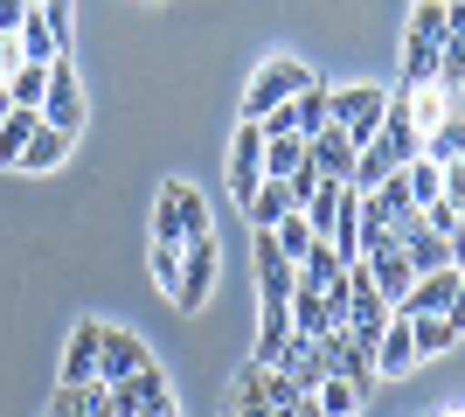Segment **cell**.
Instances as JSON below:
<instances>
[{
	"label": "cell",
	"instance_id": "obj_36",
	"mask_svg": "<svg viewBox=\"0 0 465 417\" xmlns=\"http://www.w3.org/2000/svg\"><path fill=\"white\" fill-rule=\"evenodd\" d=\"M146 272H153V285L167 299H174V285H181V243H153V258H146Z\"/></svg>",
	"mask_w": 465,
	"mask_h": 417
},
{
	"label": "cell",
	"instance_id": "obj_15",
	"mask_svg": "<svg viewBox=\"0 0 465 417\" xmlns=\"http://www.w3.org/2000/svg\"><path fill=\"white\" fill-rule=\"evenodd\" d=\"M272 369H278V376H292V390H299V397H312V390L327 382V355H320V341H306V334H292L285 348H278Z\"/></svg>",
	"mask_w": 465,
	"mask_h": 417
},
{
	"label": "cell",
	"instance_id": "obj_29",
	"mask_svg": "<svg viewBox=\"0 0 465 417\" xmlns=\"http://www.w3.org/2000/svg\"><path fill=\"white\" fill-rule=\"evenodd\" d=\"M396 98L410 104V119H417V133H430V125L451 112V91H438V84H417V91H396Z\"/></svg>",
	"mask_w": 465,
	"mask_h": 417
},
{
	"label": "cell",
	"instance_id": "obj_38",
	"mask_svg": "<svg viewBox=\"0 0 465 417\" xmlns=\"http://www.w3.org/2000/svg\"><path fill=\"white\" fill-rule=\"evenodd\" d=\"M445 167V188H438V202H445L451 216H465V160H438Z\"/></svg>",
	"mask_w": 465,
	"mask_h": 417
},
{
	"label": "cell",
	"instance_id": "obj_43",
	"mask_svg": "<svg viewBox=\"0 0 465 417\" xmlns=\"http://www.w3.org/2000/svg\"><path fill=\"white\" fill-rule=\"evenodd\" d=\"M438 417H465V411H438Z\"/></svg>",
	"mask_w": 465,
	"mask_h": 417
},
{
	"label": "cell",
	"instance_id": "obj_21",
	"mask_svg": "<svg viewBox=\"0 0 465 417\" xmlns=\"http://www.w3.org/2000/svg\"><path fill=\"white\" fill-rule=\"evenodd\" d=\"M63 160H70V139L56 133V125H35V139H28V146H21V174H56Z\"/></svg>",
	"mask_w": 465,
	"mask_h": 417
},
{
	"label": "cell",
	"instance_id": "obj_30",
	"mask_svg": "<svg viewBox=\"0 0 465 417\" xmlns=\"http://www.w3.org/2000/svg\"><path fill=\"white\" fill-rule=\"evenodd\" d=\"M35 125H42V112H21V104L0 119V167H15V160H21V146L35 139Z\"/></svg>",
	"mask_w": 465,
	"mask_h": 417
},
{
	"label": "cell",
	"instance_id": "obj_28",
	"mask_svg": "<svg viewBox=\"0 0 465 417\" xmlns=\"http://www.w3.org/2000/svg\"><path fill=\"white\" fill-rule=\"evenodd\" d=\"M375 209V216H389V223H403L410 209H417V195H410V181H403V167H396V174L382 181V188H369V195H361Z\"/></svg>",
	"mask_w": 465,
	"mask_h": 417
},
{
	"label": "cell",
	"instance_id": "obj_3",
	"mask_svg": "<svg viewBox=\"0 0 465 417\" xmlns=\"http://www.w3.org/2000/svg\"><path fill=\"white\" fill-rule=\"evenodd\" d=\"M306 84H320V77H312V63H299V56H264V63H257V77H251V91H243V119H272L278 104H292Z\"/></svg>",
	"mask_w": 465,
	"mask_h": 417
},
{
	"label": "cell",
	"instance_id": "obj_4",
	"mask_svg": "<svg viewBox=\"0 0 465 417\" xmlns=\"http://www.w3.org/2000/svg\"><path fill=\"white\" fill-rule=\"evenodd\" d=\"M215 278H223V243H215V230H209V237L181 243V285H174V306H181V313H202V306H209V293H215Z\"/></svg>",
	"mask_w": 465,
	"mask_h": 417
},
{
	"label": "cell",
	"instance_id": "obj_14",
	"mask_svg": "<svg viewBox=\"0 0 465 417\" xmlns=\"http://www.w3.org/2000/svg\"><path fill=\"white\" fill-rule=\"evenodd\" d=\"M361 264H369V285L389 299V306H403V293L417 285V264H410V251H403V243H382V251H369Z\"/></svg>",
	"mask_w": 465,
	"mask_h": 417
},
{
	"label": "cell",
	"instance_id": "obj_6",
	"mask_svg": "<svg viewBox=\"0 0 465 417\" xmlns=\"http://www.w3.org/2000/svg\"><path fill=\"white\" fill-rule=\"evenodd\" d=\"M389 119V91L382 84H348V91H333V125L354 139V146H369Z\"/></svg>",
	"mask_w": 465,
	"mask_h": 417
},
{
	"label": "cell",
	"instance_id": "obj_20",
	"mask_svg": "<svg viewBox=\"0 0 465 417\" xmlns=\"http://www.w3.org/2000/svg\"><path fill=\"white\" fill-rule=\"evenodd\" d=\"M49 417H112V390L104 382H56Z\"/></svg>",
	"mask_w": 465,
	"mask_h": 417
},
{
	"label": "cell",
	"instance_id": "obj_26",
	"mask_svg": "<svg viewBox=\"0 0 465 417\" xmlns=\"http://www.w3.org/2000/svg\"><path fill=\"white\" fill-rule=\"evenodd\" d=\"M410 341H417V362H424V355H445L451 341H459V327L445 313H410Z\"/></svg>",
	"mask_w": 465,
	"mask_h": 417
},
{
	"label": "cell",
	"instance_id": "obj_7",
	"mask_svg": "<svg viewBox=\"0 0 465 417\" xmlns=\"http://www.w3.org/2000/svg\"><path fill=\"white\" fill-rule=\"evenodd\" d=\"M84 119H91V112H84L77 63H70V56H56V63H49V98H42V125H56L63 139H77V133H84Z\"/></svg>",
	"mask_w": 465,
	"mask_h": 417
},
{
	"label": "cell",
	"instance_id": "obj_5",
	"mask_svg": "<svg viewBox=\"0 0 465 417\" xmlns=\"http://www.w3.org/2000/svg\"><path fill=\"white\" fill-rule=\"evenodd\" d=\"M104 390H112V417H181L174 390L160 376V362L139 369V376H125V382H104Z\"/></svg>",
	"mask_w": 465,
	"mask_h": 417
},
{
	"label": "cell",
	"instance_id": "obj_44",
	"mask_svg": "<svg viewBox=\"0 0 465 417\" xmlns=\"http://www.w3.org/2000/svg\"><path fill=\"white\" fill-rule=\"evenodd\" d=\"M28 7H49V0H28Z\"/></svg>",
	"mask_w": 465,
	"mask_h": 417
},
{
	"label": "cell",
	"instance_id": "obj_34",
	"mask_svg": "<svg viewBox=\"0 0 465 417\" xmlns=\"http://www.w3.org/2000/svg\"><path fill=\"white\" fill-rule=\"evenodd\" d=\"M403 181H410V195H417V209H430V202H438V188H445V167H438L430 154H417V160L403 167Z\"/></svg>",
	"mask_w": 465,
	"mask_h": 417
},
{
	"label": "cell",
	"instance_id": "obj_40",
	"mask_svg": "<svg viewBox=\"0 0 465 417\" xmlns=\"http://www.w3.org/2000/svg\"><path fill=\"white\" fill-rule=\"evenodd\" d=\"M445 251H451V272H465V216L445 230Z\"/></svg>",
	"mask_w": 465,
	"mask_h": 417
},
{
	"label": "cell",
	"instance_id": "obj_16",
	"mask_svg": "<svg viewBox=\"0 0 465 417\" xmlns=\"http://www.w3.org/2000/svg\"><path fill=\"white\" fill-rule=\"evenodd\" d=\"M97 355H104V320H77L63 348V382H97Z\"/></svg>",
	"mask_w": 465,
	"mask_h": 417
},
{
	"label": "cell",
	"instance_id": "obj_25",
	"mask_svg": "<svg viewBox=\"0 0 465 417\" xmlns=\"http://www.w3.org/2000/svg\"><path fill=\"white\" fill-rule=\"evenodd\" d=\"M42 98H49V63H21L15 77H7V104H21V112H42Z\"/></svg>",
	"mask_w": 465,
	"mask_h": 417
},
{
	"label": "cell",
	"instance_id": "obj_18",
	"mask_svg": "<svg viewBox=\"0 0 465 417\" xmlns=\"http://www.w3.org/2000/svg\"><path fill=\"white\" fill-rule=\"evenodd\" d=\"M417 369V341H410V313H389L382 348H375V376H410Z\"/></svg>",
	"mask_w": 465,
	"mask_h": 417
},
{
	"label": "cell",
	"instance_id": "obj_9",
	"mask_svg": "<svg viewBox=\"0 0 465 417\" xmlns=\"http://www.w3.org/2000/svg\"><path fill=\"white\" fill-rule=\"evenodd\" d=\"M257 125H272V133H299V139H312L320 125H333V91L327 84H306L292 104H278L272 119H257Z\"/></svg>",
	"mask_w": 465,
	"mask_h": 417
},
{
	"label": "cell",
	"instance_id": "obj_17",
	"mask_svg": "<svg viewBox=\"0 0 465 417\" xmlns=\"http://www.w3.org/2000/svg\"><path fill=\"white\" fill-rule=\"evenodd\" d=\"M451 293H459V272H417V285L403 293V306H389V313H445L451 306Z\"/></svg>",
	"mask_w": 465,
	"mask_h": 417
},
{
	"label": "cell",
	"instance_id": "obj_24",
	"mask_svg": "<svg viewBox=\"0 0 465 417\" xmlns=\"http://www.w3.org/2000/svg\"><path fill=\"white\" fill-rule=\"evenodd\" d=\"M285 341H292V306H257V348H251V362L272 369Z\"/></svg>",
	"mask_w": 465,
	"mask_h": 417
},
{
	"label": "cell",
	"instance_id": "obj_42",
	"mask_svg": "<svg viewBox=\"0 0 465 417\" xmlns=\"http://www.w3.org/2000/svg\"><path fill=\"white\" fill-rule=\"evenodd\" d=\"M292 417H327V411H320V403H312V397H306V403H299V411H292Z\"/></svg>",
	"mask_w": 465,
	"mask_h": 417
},
{
	"label": "cell",
	"instance_id": "obj_13",
	"mask_svg": "<svg viewBox=\"0 0 465 417\" xmlns=\"http://www.w3.org/2000/svg\"><path fill=\"white\" fill-rule=\"evenodd\" d=\"M139 369H153V348L133 327H104V355H97V382H125Z\"/></svg>",
	"mask_w": 465,
	"mask_h": 417
},
{
	"label": "cell",
	"instance_id": "obj_10",
	"mask_svg": "<svg viewBox=\"0 0 465 417\" xmlns=\"http://www.w3.org/2000/svg\"><path fill=\"white\" fill-rule=\"evenodd\" d=\"M299 293V264L272 243V230H257V306H292Z\"/></svg>",
	"mask_w": 465,
	"mask_h": 417
},
{
	"label": "cell",
	"instance_id": "obj_2",
	"mask_svg": "<svg viewBox=\"0 0 465 417\" xmlns=\"http://www.w3.org/2000/svg\"><path fill=\"white\" fill-rule=\"evenodd\" d=\"M438 49H445V0H417L403 28V91L438 84Z\"/></svg>",
	"mask_w": 465,
	"mask_h": 417
},
{
	"label": "cell",
	"instance_id": "obj_31",
	"mask_svg": "<svg viewBox=\"0 0 465 417\" xmlns=\"http://www.w3.org/2000/svg\"><path fill=\"white\" fill-rule=\"evenodd\" d=\"M272 243H278V251H285L292 264L306 258L312 243H320V237H312V223H306V209H292V216H278V223H272Z\"/></svg>",
	"mask_w": 465,
	"mask_h": 417
},
{
	"label": "cell",
	"instance_id": "obj_12",
	"mask_svg": "<svg viewBox=\"0 0 465 417\" xmlns=\"http://www.w3.org/2000/svg\"><path fill=\"white\" fill-rule=\"evenodd\" d=\"M354 160H361V146H354L341 125H320V133L306 139V167L320 181H354Z\"/></svg>",
	"mask_w": 465,
	"mask_h": 417
},
{
	"label": "cell",
	"instance_id": "obj_41",
	"mask_svg": "<svg viewBox=\"0 0 465 417\" xmlns=\"http://www.w3.org/2000/svg\"><path fill=\"white\" fill-rule=\"evenodd\" d=\"M445 320H451V327H459V334H465V272H459V293H451V306H445Z\"/></svg>",
	"mask_w": 465,
	"mask_h": 417
},
{
	"label": "cell",
	"instance_id": "obj_19",
	"mask_svg": "<svg viewBox=\"0 0 465 417\" xmlns=\"http://www.w3.org/2000/svg\"><path fill=\"white\" fill-rule=\"evenodd\" d=\"M438 91H465V7L445 0V49H438Z\"/></svg>",
	"mask_w": 465,
	"mask_h": 417
},
{
	"label": "cell",
	"instance_id": "obj_1",
	"mask_svg": "<svg viewBox=\"0 0 465 417\" xmlns=\"http://www.w3.org/2000/svg\"><path fill=\"white\" fill-rule=\"evenodd\" d=\"M215 223H209V195L194 188V181H160V195H153V243H194V237H209Z\"/></svg>",
	"mask_w": 465,
	"mask_h": 417
},
{
	"label": "cell",
	"instance_id": "obj_27",
	"mask_svg": "<svg viewBox=\"0 0 465 417\" xmlns=\"http://www.w3.org/2000/svg\"><path fill=\"white\" fill-rule=\"evenodd\" d=\"M341 278H348V264L333 258V243H327V237H320L306 258H299V285H320V293H327V285H341Z\"/></svg>",
	"mask_w": 465,
	"mask_h": 417
},
{
	"label": "cell",
	"instance_id": "obj_22",
	"mask_svg": "<svg viewBox=\"0 0 465 417\" xmlns=\"http://www.w3.org/2000/svg\"><path fill=\"white\" fill-rule=\"evenodd\" d=\"M292 209H299L292 181H264V188L243 202V223H251V230H272V223H278V216H292Z\"/></svg>",
	"mask_w": 465,
	"mask_h": 417
},
{
	"label": "cell",
	"instance_id": "obj_37",
	"mask_svg": "<svg viewBox=\"0 0 465 417\" xmlns=\"http://www.w3.org/2000/svg\"><path fill=\"white\" fill-rule=\"evenodd\" d=\"M42 21H49V35L70 49V35H77V0H49V7H35Z\"/></svg>",
	"mask_w": 465,
	"mask_h": 417
},
{
	"label": "cell",
	"instance_id": "obj_35",
	"mask_svg": "<svg viewBox=\"0 0 465 417\" xmlns=\"http://www.w3.org/2000/svg\"><path fill=\"white\" fill-rule=\"evenodd\" d=\"M312 403H320L327 417H361V390H354V382H341V376L320 382V390H312Z\"/></svg>",
	"mask_w": 465,
	"mask_h": 417
},
{
	"label": "cell",
	"instance_id": "obj_33",
	"mask_svg": "<svg viewBox=\"0 0 465 417\" xmlns=\"http://www.w3.org/2000/svg\"><path fill=\"white\" fill-rule=\"evenodd\" d=\"M21 56H28V63H56V56H70V49L49 35V21H42V15H28V21H21Z\"/></svg>",
	"mask_w": 465,
	"mask_h": 417
},
{
	"label": "cell",
	"instance_id": "obj_23",
	"mask_svg": "<svg viewBox=\"0 0 465 417\" xmlns=\"http://www.w3.org/2000/svg\"><path fill=\"white\" fill-rule=\"evenodd\" d=\"M299 167H306V139H299V133H272V125H264V181H292Z\"/></svg>",
	"mask_w": 465,
	"mask_h": 417
},
{
	"label": "cell",
	"instance_id": "obj_39",
	"mask_svg": "<svg viewBox=\"0 0 465 417\" xmlns=\"http://www.w3.org/2000/svg\"><path fill=\"white\" fill-rule=\"evenodd\" d=\"M21 63H28V56H21V35H0V77H15Z\"/></svg>",
	"mask_w": 465,
	"mask_h": 417
},
{
	"label": "cell",
	"instance_id": "obj_8",
	"mask_svg": "<svg viewBox=\"0 0 465 417\" xmlns=\"http://www.w3.org/2000/svg\"><path fill=\"white\" fill-rule=\"evenodd\" d=\"M257 188H264V125L243 119L230 139V209H243Z\"/></svg>",
	"mask_w": 465,
	"mask_h": 417
},
{
	"label": "cell",
	"instance_id": "obj_11",
	"mask_svg": "<svg viewBox=\"0 0 465 417\" xmlns=\"http://www.w3.org/2000/svg\"><path fill=\"white\" fill-rule=\"evenodd\" d=\"M320 355H327V376L354 382V390H361V397H369L375 382H382V376H375V355H369V348H361V341L348 334V327H333V334L320 341Z\"/></svg>",
	"mask_w": 465,
	"mask_h": 417
},
{
	"label": "cell",
	"instance_id": "obj_32",
	"mask_svg": "<svg viewBox=\"0 0 465 417\" xmlns=\"http://www.w3.org/2000/svg\"><path fill=\"white\" fill-rule=\"evenodd\" d=\"M424 154L430 160H465V119H459V112H445V119L424 133Z\"/></svg>",
	"mask_w": 465,
	"mask_h": 417
}]
</instances>
